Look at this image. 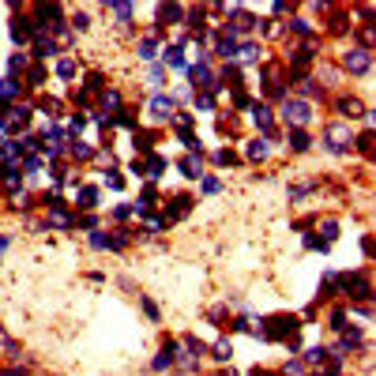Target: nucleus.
Here are the masks:
<instances>
[{
	"label": "nucleus",
	"mask_w": 376,
	"mask_h": 376,
	"mask_svg": "<svg viewBox=\"0 0 376 376\" xmlns=\"http://www.w3.org/2000/svg\"><path fill=\"white\" fill-rule=\"evenodd\" d=\"M222 376H237V372H234V369H229V372H222Z\"/></svg>",
	"instance_id": "19"
},
{
	"label": "nucleus",
	"mask_w": 376,
	"mask_h": 376,
	"mask_svg": "<svg viewBox=\"0 0 376 376\" xmlns=\"http://www.w3.org/2000/svg\"><path fill=\"white\" fill-rule=\"evenodd\" d=\"M173 358H177V346L166 342V346H162V354L154 358V369H166V365H173Z\"/></svg>",
	"instance_id": "4"
},
{
	"label": "nucleus",
	"mask_w": 376,
	"mask_h": 376,
	"mask_svg": "<svg viewBox=\"0 0 376 376\" xmlns=\"http://www.w3.org/2000/svg\"><path fill=\"white\" fill-rule=\"evenodd\" d=\"M327 147H331V151H342V147H346V128L335 124V128L327 132Z\"/></svg>",
	"instance_id": "5"
},
{
	"label": "nucleus",
	"mask_w": 376,
	"mask_h": 376,
	"mask_svg": "<svg viewBox=\"0 0 376 376\" xmlns=\"http://www.w3.org/2000/svg\"><path fill=\"white\" fill-rule=\"evenodd\" d=\"M166 61L173 64V68H181V49H166Z\"/></svg>",
	"instance_id": "15"
},
{
	"label": "nucleus",
	"mask_w": 376,
	"mask_h": 376,
	"mask_svg": "<svg viewBox=\"0 0 376 376\" xmlns=\"http://www.w3.org/2000/svg\"><path fill=\"white\" fill-rule=\"evenodd\" d=\"M308 117H312V109L305 102H286V121L290 124H308Z\"/></svg>",
	"instance_id": "1"
},
{
	"label": "nucleus",
	"mask_w": 376,
	"mask_h": 376,
	"mask_svg": "<svg viewBox=\"0 0 376 376\" xmlns=\"http://www.w3.org/2000/svg\"><path fill=\"white\" fill-rule=\"evenodd\" d=\"M113 15H117V19H128V15H132V4H113Z\"/></svg>",
	"instance_id": "12"
},
{
	"label": "nucleus",
	"mask_w": 376,
	"mask_h": 376,
	"mask_svg": "<svg viewBox=\"0 0 376 376\" xmlns=\"http://www.w3.org/2000/svg\"><path fill=\"white\" fill-rule=\"evenodd\" d=\"M229 354H234V346H229V342H218L215 346V358L218 361H229Z\"/></svg>",
	"instance_id": "9"
},
{
	"label": "nucleus",
	"mask_w": 376,
	"mask_h": 376,
	"mask_svg": "<svg viewBox=\"0 0 376 376\" xmlns=\"http://www.w3.org/2000/svg\"><path fill=\"white\" fill-rule=\"evenodd\" d=\"M192 79H196L199 86H211V72L204 68V64H196V68H192Z\"/></svg>",
	"instance_id": "7"
},
{
	"label": "nucleus",
	"mask_w": 376,
	"mask_h": 376,
	"mask_svg": "<svg viewBox=\"0 0 376 376\" xmlns=\"http://www.w3.org/2000/svg\"><path fill=\"white\" fill-rule=\"evenodd\" d=\"M248 154H252V158H264V154H267V143H264V139H256L252 147H248Z\"/></svg>",
	"instance_id": "10"
},
{
	"label": "nucleus",
	"mask_w": 376,
	"mask_h": 376,
	"mask_svg": "<svg viewBox=\"0 0 376 376\" xmlns=\"http://www.w3.org/2000/svg\"><path fill=\"white\" fill-rule=\"evenodd\" d=\"M256 124H259V128H271V113H267V109H256Z\"/></svg>",
	"instance_id": "11"
},
{
	"label": "nucleus",
	"mask_w": 376,
	"mask_h": 376,
	"mask_svg": "<svg viewBox=\"0 0 376 376\" xmlns=\"http://www.w3.org/2000/svg\"><path fill=\"white\" fill-rule=\"evenodd\" d=\"M308 147V136L305 132H294V151H305Z\"/></svg>",
	"instance_id": "13"
},
{
	"label": "nucleus",
	"mask_w": 376,
	"mask_h": 376,
	"mask_svg": "<svg viewBox=\"0 0 376 376\" xmlns=\"http://www.w3.org/2000/svg\"><path fill=\"white\" fill-rule=\"evenodd\" d=\"M346 68H350L354 75L369 72V49H354V53H346Z\"/></svg>",
	"instance_id": "2"
},
{
	"label": "nucleus",
	"mask_w": 376,
	"mask_h": 376,
	"mask_svg": "<svg viewBox=\"0 0 376 376\" xmlns=\"http://www.w3.org/2000/svg\"><path fill=\"white\" fill-rule=\"evenodd\" d=\"M286 376H305V365L301 361H290V365H286Z\"/></svg>",
	"instance_id": "14"
},
{
	"label": "nucleus",
	"mask_w": 376,
	"mask_h": 376,
	"mask_svg": "<svg viewBox=\"0 0 376 376\" xmlns=\"http://www.w3.org/2000/svg\"><path fill=\"white\" fill-rule=\"evenodd\" d=\"M256 53H259L256 45H245V49H241V61H256Z\"/></svg>",
	"instance_id": "17"
},
{
	"label": "nucleus",
	"mask_w": 376,
	"mask_h": 376,
	"mask_svg": "<svg viewBox=\"0 0 376 376\" xmlns=\"http://www.w3.org/2000/svg\"><path fill=\"white\" fill-rule=\"evenodd\" d=\"M12 94H15V83L4 79V86H0V98H12Z\"/></svg>",
	"instance_id": "16"
},
{
	"label": "nucleus",
	"mask_w": 376,
	"mask_h": 376,
	"mask_svg": "<svg viewBox=\"0 0 376 376\" xmlns=\"http://www.w3.org/2000/svg\"><path fill=\"white\" fill-rule=\"evenodd\" d=\"M181 169H185V177H199V158H196V154H188V158L181 162Z\"/></svg>",
	"instance_id": "6"
},
{
	"label": "nucleus",
	"mask_w": 376,
	"mask_h": 376,
	"mask_svg": "<svg viewBox=\"0 0 376 376\" xmlns=\"http://www.w3.org/2000/svg\"><path fill=\"white\" fill-rule=\"evenodd\" d=\"M139 56H143V61L154 56V38H143V42H139Z\"/></svg>",
	"instance_id": "8"
},
{
	"label": "nucleus",
	"mask_w": 376,
	"mask_h": 376,
	"mask_svg": "<svg viewBox=\"0 0 376 376\" xmlns=\"http://www.w3.org/2000/svg\"><path fill=\"white\" fill-rule=\"evenodd\" d=\"M324 358H327V350H308L305 354V361H324Z\"/></svg>",
	"instance_id": "18"
},
{
	"label": "nucleus",
	"mask_w": 376,
	"mask_h": 376,
	"mask_svg": "<svg viewBox=\"0 0 376 376\" xmlns=\"http://www.w3.org/2000/svg\"><path fill=\"white\" fill-rule=\"evenodd\" d=\"M169 113H173V102L166 98V94H154V98H151V117H158V121H166V117H169Z\"/></svg>",
	"instance_id": "3"
}]
</instances>
